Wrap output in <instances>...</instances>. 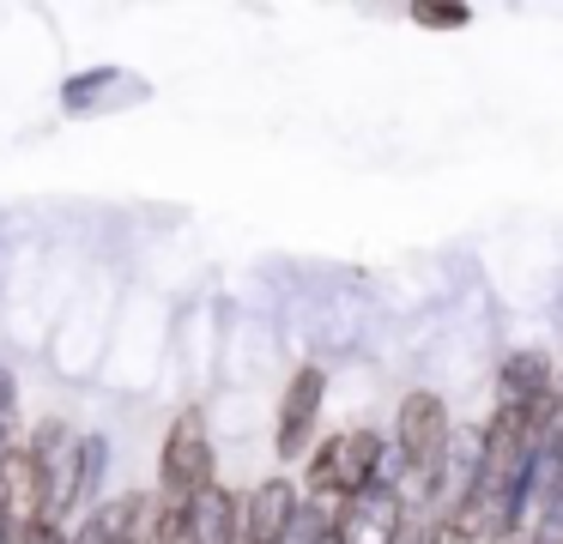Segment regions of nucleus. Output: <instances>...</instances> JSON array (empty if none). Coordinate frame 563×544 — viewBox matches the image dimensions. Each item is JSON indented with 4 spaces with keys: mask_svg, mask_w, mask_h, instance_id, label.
<instances>
[{
    "mask_svg": "<svg viewBox=\"0 0 563 544\" xmlns=\"http://www.w3.org/2000/svg\"><path fill=\"white\" fill-rule=\"evenodd\" d=\"M152 85L134 67H86L62 79V115L67 121H91V115H115V109L146 103Z\"/></svg>",
    "mask_w": 563,
    "mask_h": 544,
    "instance_id": "obj_6",
    "label": "nucleus"
},
{
    "mask_svg": "<svg viewBox=\"0 0 563 544\" xmlns=\"http://www.w3.org/2000/svg\"><path fill=\"white\" fill-rule=\"evenodd\" d=\"M297 514V478H261L255 490L236 496V544H285Z\"/></svg>",
    "mask_w": 563,
    "mask_h": 544,
    "instance_id": "obj_8",
    "label": "nucleus"
},
{
    "mask_svg": "<svg viewBox=\"0 0 563 544\" xmlns=\"http://www.w3.org/2000/svg\"><path fill=\"white\" fill-rule=\"evenodd\" d=\"M219 478V454H212V430H207V411L200 406H183L170 418V430H164L158 442V502H188V496L200 490V484Z\"/></svg>",
    "mask_w": 563,
    "mask_h": 544,
    "instance_id": "obj_4",
    "label": "nucleus"
},
{
    "mask_svg": "<svg viewBox=\"0 0 563 544\" xmlns=\"http://www.w3.org/2000/svg\"><path fill=\"white\" fill-rule=\"evenodd\" d=\"M412 24H424V31H466L473 7H412Z\"/></svg>",
    "mask_w": 563,
    "mask_h": 544,
    "instance_id": "obj_14",
    "label": "nucleus"
},
{
    "mask_svg": "<svg viewBox=\"0 0 563 544\" xmlns=\"http://www.w3.org/2000/svg\"><path fill=\"white\" fill-rule=\"evenodd\" d=\"M25 442V399H19L13 363H0V454Z\"/></svg>",
    "mask_w": 563,
    "mask_h": 544,
    "instance_id": "obj_12",
    "label": "nucleus"
},
{
    "mask_svg": "<svg viewBox=\"0 0 563 544\" xmlns=\"http://www.w3.org/2000/svg\"><path fill=\"white\" fill-rule=\"evenodd\" d=\"M382 430H333L321 435L303 454V484L297 490L316 496V502H345L364 484H376V459H382Z\"/></svg>",
    "mask_w": 563,
    "mask_h": 544,
    "instance_id": "obj_1",
    "label": "nucleus"
},
{
    "mask_svg": "<svg viewBox=\"0 0 563 544\" xmlns=\"http://www.w3.org/2000/svg\"><path fill=\"white\" fill-rule=\"evenodd\" d=\"M103 471H110V435H103V430H79V478H86V502H98Z\"/></svg>",
    "mask_w": 563,
    "mask_h": 544,
    "instance_id": "obj_13",
    "label": "nucleus"
},
{
    "mask_svg": "<svg viewBox=\"0 0 563 544\" xmlns=\"http://www.w3.org/2000/svg\"><path fill=\"white\" fill-rule=\"evenodd\" d=\"M31 544H67V532H62V526H43V532H37V539H31Z\"/></svg>",
    "mask_w": 563,
    "mask_h": 544,
    "instance_id": "obj_18",
    "label": "nucleus"
},
{
    "mask_svg": "<svg viewBox=\"0 0 563 544\" xmlns=\"http://www.w3.org/2000/svg\"><path fill=\"white\" fill-rule=\"evenodd\" d=\"M449 406H442L437 387H412V393H400V406H394V430L388 447L406 459V471H412V496H406V514H424V484H430V466H437L442 442H449Z\"/></svg>",
    "mask_w": 563,
    "mask_h": 544,
    "instance_id": "obj_2",
    "label": "nucleus"
},
{
    "mask_svg": "<svg viewBox=\"0 0 563 544\" xmlns=\"http://www.w3.org/2000/svg\"><path fill=\"white\" fill-rule=\"evenodd\" d=\"M67 544H103V532H98V526H91V520H79V526H74V532H67Z\"/></svg>",
    "mask_w": 563,
    "mask_h": 544,
    "instance_id": "obj_16",
    "label": "nucleus"
},
{
    "mask_svg": "<svg viewBox=\"0 0 563 544\" xmlns=\"http://www.w3.org/2000/svg\"><path fill=\"white\" fill-rule=\"evenodd\" d=\"M521 544H563V478L533 502V514L521 526Z\"/></svg>",
    "mask_w": 563,
    "mask_h": 544,
    "instance_id": "obj_11",
    "label": "nucleus"
},
{
    "mask_svg": "<svg viewBox=\"0 0 563 544\" xmlns=\"http://www.w3.org/2000/svg\"><path fill=\"white\" fill-rule=\"evenodd\" d=\"M545 393H558V363H551V351L521 345L497 363V411H527Z\"/></svg>",
    "mask_w": 563,
    "mask_h": 544,
    "instance_id": "obj_10",
    "label": "nucleus"
},
{
    "mask_svg": "<svg viewBox=\"0 0 563 544\" xmlns=\"http://www.w3.org/2000/svg\"><path fill=\"white\" fill-rule=\"evenodd\" d=\"M551 454H558V478H563V411H558V423H551Z\"/></svg>",
    "mask_w": 563,
    "mask_h": 544,
    "instance_id": "obj_17",
    "label": "nucleus"
},
{
    "mask_svg": "<svg viewBox=\"0 0 563 544\" xmlns=\"http://www.w3.org/2000/svg\"><path fill=\"white\" fill-rule=\"evenodd\" d=\"M321 406H328V369L321 363H297L279 393V418H273V454H279V466H297L316 447Z\"/></svg>",
    "mask_w": 563,
    "mask_h": 544,
    "instance_id": "obj_5",
    "label": "nucleus"
},
{
    "mask_svg": "<svg viewBox=\"0 0 563 544\" xmlns=\"http://www.w3.org/2000/svg\"><path fill=\"white\" fill-rule=\"evenodd\" d=\"M406 526H412L406 502L382 484H364L357 496L333 502V544H400Z\"/></svg>",
    "mask_w": 563,
    "mask_h": 544,
    "instance_id": "obj_7",
    "label": "nucleus"
},
{
    "mask_svg": "<svg viewBox=\"0 0 563 544\" xmlns=\"http://www.w3.org/2000/svg\"><path fill=\"white\" fill-rule=\"evenodd\" d=\"M19 447H25L31 471H37L43 520H49V526H62L67 514H79V508H86V478H79V430H74V423L43 418Z\"/></svg>",
    "mask_w": 563,
    "mask_h": 544,
    "instance_id": "obj_3",
    "label": "nucleus"
},
{
    "mask_svg": "<svg viewBox=\"0 0 563 544\" xmlns=\"http://www.w3.org/2000/svg\"><path fill=\"white\" fill-rule=\"evenodd\" d=\"M176 532L183 544H236V490L231 484H200L188 502H176Z\"/></svg>",
    "mask_w": 563,
    "mask_h": 544,
    "instance_id": "obj_9",
    "label": "nucleus"
},
{
    "mask_svg": "<svg viewBox=\"0 0 563 544\" xmlns=\"http://www.w3.org/2000/svg\"><path fill=\"white\" fill-rule=\"evenodd\" d=\"M146 544H183V532H176V508H170V502H158V526H152Z\"/></svg>",
    "mask_w": 563,
    "mask_h": 544,
    "instance_id": "obj_15",
    "label": "nucleus"
}]
</instances>
